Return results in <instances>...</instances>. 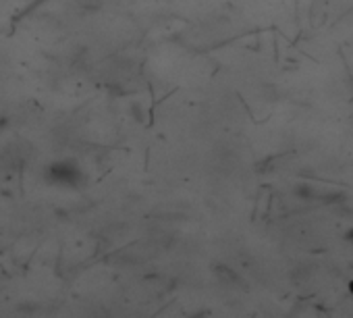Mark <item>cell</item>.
<instances>
[{"label": "cell", "instance_id": "obj_1", "mask_svg": "<svg viewBox=\"0 0 353 318\" xmlns=\"http://www.w3.org/2000/svg\"><path fill=\"white\" fill-rule=\"evenodd\" d=\"M347 237H349V239H353V231H351V233H349V235H347Z\"/></svg>", "mask_w": 353, "mask_h": 318}]
</instances>
